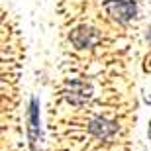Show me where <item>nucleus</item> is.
Wrapping results in <instances>:
<instances>
[{"mask_svg": "<svg viewBox=\"0 0 151 151\" xmlns=\"http://www.w3.org/2000/svg\"><path fill=\"white\" fill-rule=\"evenodd\" d=\"M100 41V34L98 29L90 28V26H78L71 32V43L77 49H90Z\"/></svg>", "mask_w": 151, "mask_h": 151, "instance_id": "nucleus-2", "label": "nucleus"}, {"mask_svg": "<svg viewBox=\"0 0 151 151\" xmlns=\"http://www.w3.org/2000/svg\"><path fill=\"white\" fill-rule=\"evenodd\" d=\"M90 96H92V88H90V84L83 83V81H71L65 86V98L75 106L86 104L90 100Z\"/></svg>", "mask_w": 151, "mask_h": 151, "instance_id": "nucleus-3", "label": "nucleus"}, {"mask_svg": "<svg viewBox=\"0 0 151 151\" xmlns=\"http://www.w3.org/2000/svg\"><path fill=\"white\" fill-rule=\"evenodd\" d=\"M147 39H149V41H151V28H149V34H147Z\"/></svg>", "mask_w": 151, "mask_h": 151, "instance_id": "nucleus-6", "label": "nucleus"}, {"mask_svg": "<svg viewBox=\"0 0 151 151\" xmlns=\"http://www.w3.org/2000/svg\"><path fill=\"white\" fill-rule=\"evenodd\" d=\"M118 129V124L112 122V120H106V118H92L88 122V132L94 135L96 139H108V137H112L116 134Z\"/></svg>", "mask_w": 151, "mask_h": 151, "instance_id": "nucleus-4", "label": "nucleus"}, {"mask_svg": "<svg viewBox=\"0 0 151 151\" xmlns=\"http://www.w3.org/2000/svg\"><path fill=\"white\" fill-rule=\"evenodd\" d=\"M28 137H29V145L32 149L35 147V139H37L39 134V100L37 98H32L28 106Z\"/></svg>", "mask_w": 151, "mask_h": 151, "instance_id": "nucleus-5", "label": "nucleus"}, {"mask_svg": "<svg viewBox=\"0 0 151 151\" xmlns=\"http://www.w3.org/2000/svg\"><path fill=\"white\" fill-rule=\"evenodd\" d=\"M104 10L114 22L118 24H128L132 22L137 14V4L134 0H106Z\"/></svg>", "mask_w": 151, "mask_h": 151, "instance_id": "nucleus-1", "label": "nucleus"}]
</instances>
